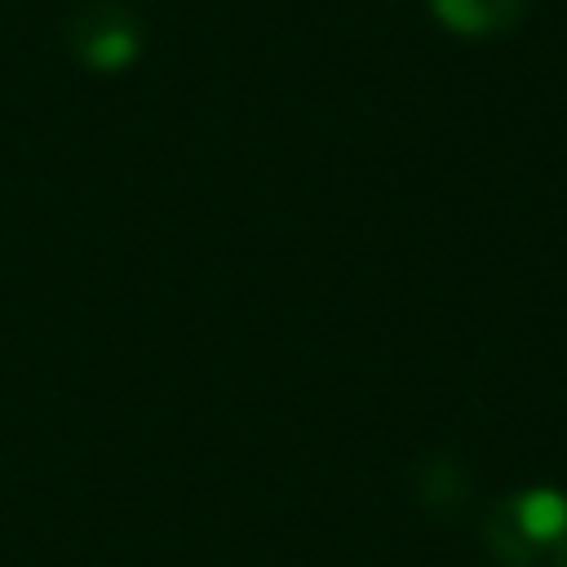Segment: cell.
I'll list each match as a JSON object with an SVG mask.
<instances>
[{
	"label": "cell",
	"instance_id": "1",
	"mask_svg": "<svg viewBox=\"0 0 567 567\" xmlns=\"http://www.w3.org/2000/svg\"><path fill=\"white\" fill-rule=\"evenodd\" d=\"M478 536L501 567H567V492L549 483L505 492L487 505Z\"/></svg>",
	"mask_w": 567,
	"mask_h": 567
},
{
	"label": "cell",
	"instance_id": "2",
	"mask_svg": "<svg viewBox=\"0 0 567 567\" xmlns=\"http://www.w3.org/2000/svg\"><path fill=\"white\" fill-rule=\"evenodd\" d=\"M71 35V53L84 62V66H97V71H120L137 58V22L128 9L120 4H89L71 18L66 27Z\"/></svg>",
	"mask_w": 567,
	"mask_h": 567
},
{
	"label": "cell",
	"instance_id": "3",
	"mask_svg": "<svg viewBox=\"0 0 567 567\" xmlns=\"http://www.w3.org/2000/svg\"><path fill=\"white\" fill-rule=\"evenodd\" d=\"M434 13L461 35H496L518 22L523 0H434Z\"/></svg>",
	"mask_w": 567,
	"mask_h": 567
}]
</instances>
